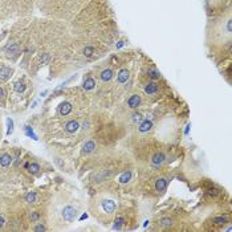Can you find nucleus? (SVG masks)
Here are the masks:
<instances>
[{"label":"nucleus","instance_id":"1","mask_svg":"<svg viewBox=\"0 0 232 232\" xmlns=\"http://www.w3.org/2000/svg\"><path fill=\"white\" fill-rule=\"evenodd\" d=\"M232 36V17L231 12L228 11L220 19H216L210 23L207 29V43L216 45V44H231Z\"/></svg>","mask_w":232,"mask_h":232},{"label":"nucleus","instance_id":"2","mask_svg":"<svg viewBox=\"0 0 232 232\" xmlns=\"http://www.w3.org/2000/svg\"><path fill=\"white\" fill-rule=\"evenodd\" d=\"M94 204H96V208H94L93 215L100 220H102L103 216H106V221H109V219L114 215V212L117 210L116 200L110 198V196H98L94 200Z\"/></svg>","mask_w":232,"mask_h":232},{"label":"nucleus","instance_id":"3","mask_svg":"<svg viewBox=\"0 0 232 232\" xmlns=\"http://www.w3.org/2000/svg\"><path fill=\"white\" fill-rule=\"evenodd\" d=\"M77 218V208L73 204H65L60 208V219L61 221L71 224Z\"/></svg>","mask_w":232,"mask_h":232},{"label":"nucleus","instance_id":"4","mask_svg":"<svg viewBox=\"0 0 232 232\" xmlns=\"http://www.w3.org/2000/svg\"><path fill=\"white\" fill-rule=\"evenodd\" d=\"M141 103V96L139 94H133L129 100H127V105L130 109H137Z\"/></svg>","mask_w":232,"mask_h":232},{"label":"nucleus","instance_id":"5","mask_svg":"<svg viewBox=\"0 0 232 232\" xmlns=\"http://www.w3.org/2000/svg\"><path fill=\"white\" fill-rule=\"evenodd\" d=\"M78 127H80V125H78L77 121H69L66 125H65V131L69 133V134H73V133H76L78 130Z\"/></svg>","mask_w":232,"mask_h":232},{"label":"nucleus","instance_id":"6","mask_svg":"<svg viewBox=\"0 0 232 232\" xmlns=\"http://www.w3.org/2000/svg\"><path fill=\"white\" fill-rule=\"evenodd\" d=\"M166 189H167V180L165 179V178H159V179H157L155 190L158 192H163V191H166Z\"/></svg>","mask_w":232,"mask_h":232},{"label":"nucleus","instance_id":"7","mask_svg":"<svg viewBox=\"0 0 232 232\" xmlns=\"http://www.w3.org/2000/svg\"><path fill=\"white\" fill-rule=\"evenodd\" d=\"M61 116H66L72 111V103L71 102H62L60 105V109H58Z\"/></svg>","mask_w":232,"mask_h":232},{"label":"nucleus","instance_id":"8","mask_svg":"<svg viewBox=\"0 0 232 232\" xmlns=\"http://www.w3.org/2000/svg\"><path fill=\"white\" fill-rule=\"evenodd\" d=\"M94 150H96V143L93 141L85 142V145H84V147H82V152H84V154H90V152H93Z\"/></svg>","mask_w":232,"mask_h":232},{"label":"nucleus","instance_id":"9","mask_svg":"<svg viewBox=\"0 0 232 232\" xmlns=\"http://www.w3.org/2000/svg\"><path fill=\"white\" fill-rule=\"evenodd\" d=\"M165 162V155L162 154V152H157V154L152 157V159H151V163L154 165L155 167H158V166H161L162 163Z\"/></svg>","mask_w":232,"mask_h":232},{"label":"nucleus","instance_id":"10","mask_svg":"<svg viewBox=\"0 0 232 232\" xmlns=\"http://www.w3.org/2000/svg\"><path fill=\"white\" fill-rule=\"evenodd\" d=\"M117 80L120 84L126 82L127 80H129V71H127V69H121L120 73H118V76H117Z\"/></svg>","mask_w":232,"mask_h":232},{"label":"nucleus","instance_id":"11","mask_svg":"<svg viewBox=\"0 0 232 232\" xmlns=\"http://www.w3.org/2000/svg\"><path fill=\"white\" fill-rule=\"evenodd\" d=\"M11 73H12V71L9 68H7V66H2L0 68V80H8L9 78V76H11Z\"/></svg>","mask_w":232,"mask_h":232},{"label":"nucleus","instance_id":"12","mask_svg":"<svg viewBox=\"0 0 232 232\" xmlns=\"http://www.w3.org/2000/svg\"><path fill=\"white\" fill-rule=\"evenodd\" d=\"M11 161L12 158L9 154H3L2 157H0V166L2 167H8L9 165H11Z\"/></svg>","mask_w":232,"mask_h":232},{"label":"nucleus","instance_id":"13","mask_svg":"<svg viewBox=\"0 0 232 232\" xmlns=\"http://www.w3.org/2000/svg\"><path fill=\"white\" fill-rule=\"evenodd\" d=\"M111 77H113V72L110 71V69H105V71H102V73H101V80H102L103 82L110 81Z\"/></svg>","mask_w":232,"mask_h":232},{"label":"nucleus","instance_id":"14","mask_svg":"<svg viewBox=\"0 0 232 232\" xmlns=\"http://www.w3.org/2000/svg\"><path fill=\"white\" fill-rule=\"evenodd\" d=\"M130 178H131V172L125 171L123 174H121L120 176H118V182H120V183H127V182L130 180Z\"/></svg>","mask_w":232,"mask_h":232},{"label":"nucleus","instance_id":"15","mask_svg":"<svg viewBox=\"0 0 232 232\" xmlns=\"http://www.w3.org/2000/svg\"><path fill=\"white\" fill-rule=\"evenodd\" d=\"M157 90H158V86H157L155 82H150L145 89V92L147 93V94H154V93H157Z\"/></svg>","mask_w":232,"mask_h":232},{"label":"nucleus","instance_id":"16","mask_svg":"<svg viewBox=\"0 0 232 232\" xmlns=\"http://www.w3.org/2000/svg\"><path fill=\"white\" fill-rule=\"evenodd\" d=\"M151 129V122L149 121V120H146V121H143L139 125V131L141 133H145V131H149Z\"/></svg>","mask_w":232,"mask_h":232},{"label":"nucleus","instance_id":"17","mask_svg":"<svg viewBox=\"0 0 232 232\" xmlns=\"http://www.w3.org/2000/svg\"><path fill=\"white\" fill-rule=\"evenodd\" d=\"M25 167L29 170V172H32V174H37L39 170H40V166H39L37 163H34V162L33 163H27Z\"/></svg>","mask_w":232,"mask_h":232},{"label":"nucleus","instance_id":"18","mask_svg":"<svg viewBox=\"0 0 232 232\" xmlns=\"http://www.w3.org/2000/svg\"><path fill=\"white\" fill-rule=\"evenodd\" d=\"M94 85H96V82H94V80L93 78H90V77H88L85 81H84V88L85 89H92V88H94Z\"/></svg>","mask_w":232,"mask_h":232},{"label":"nucleus","instance_id":"19","mask_svg":"<svg viewBox=\"0 0 232 232\" xmlns=\"http://www.w3.org/2000/svg\"><path fill=\"white\" fill-rule=\"evenodd\" d=\"M25 200L28 202V203H33V202H36V192H29V194H27Z\"/></svg>","mask_w":232,"mask_h":232},{"label":"nucleus","instance_id":"20","mask_svg":"<svg viewBox=\"0 0 232 232\" xmlns=\"http://www.w3.org/2000/svg\"><path fill=\"white\" fill-rule=\"evenodd\" d=\"M225 2V0H206V3H208V4H211L212 7H218V6H220V4H223Z\"/></svg>","mask_w":232,"mask_h":232},{"label":"nucleus","instance_id":"21","mask_svg":"<svg viewBox=\"0 0 232 232\" xmlns=\"http://www.w3.org/2000/svg\"><path fill=\"white\" fill-rule=\"evenodd\" d=\"M24 89H25V86H24L23 84H16V85H15V90L19 92V93H20V92H24Z\"/></svg>","mask_w":232,"mask_h":232},{"label":"nucleus","instance_id":"22","mask_svg":"<svg viewBox=\"0 0 232 232\" xmlns=\"http://www.w3.org/2000/svg\"><path fill=\"white\" fill-rule=\"evenodd\" d=\"M25 131H27V134H28L29 137H32V138H33V139H37V138H36V135H34V134H33V131H32L31 129H29V127H28V126L25 127Z\"/></svg>","mask_w":232,"mask_h":232},{"label":"nucleus","instance_id":"23","mask_svg":"<svg viewBox=\"0 0 232 232\" xmlns=\"http://www.w3.org/2000/svg\"><path fill=\"white\" fill-rule=\"evenodd\" d=\"M92 53H93V48H86V49H84V55L92 56Z\"/></svg>","mask_w":232,"mask_h":232},{"label":"nucleus","instance_id":"24","mask_svg":"<svg viewBox=\"0 0 232 232\" xmlns=\"http://www.w3.org/2000/svg\"><path fill=\"white\" fill-rule=\"evenodd\" d=\"M45 230V227L44 225H37V227H34V231H44Z\"/></svg>","mask_w":232,"mask_h":232},{"label":"nucleus","instance_id":"25","mask_svg":"<svg viewBox=\"0 0 232 232\" xmlns=\"http://www.w3.org/2000/svg\"><path fill=\"white\" fill-rule=\"evenodd\" d=\"M3 224H4V219L2 218V216H0V227H2Z\"/></svg>","mask_w":232,"mask_h":232},{"label":"nucleus","instance_id":"26","mask_svg":"<svg viewBox=\"0 0 232 232\" xmlns=\"http://www.w3.org/2000/svg\"><path fill=\"white\" fill-rule=\"evenodd\" d=\"M3 94H4V93H3V89L0 88V100H2V98H3Z\"/></svg>","mask_w":232,"mask_h":232},{"label":"nucleus","instance_id":"27","mask_svg":"<svg viewBox=\"0 0 232 232\" xmlns=\"http://www.w3.org/2000/svg\"><path fill=\"white\" fill-rule=\"evenodd\" d=\"M31 218H32L33 220H36V219H37V215H36V214H33V215L31 216Z\"/></svg>","mask_w":232,"mask_h":232}]
</instances>
